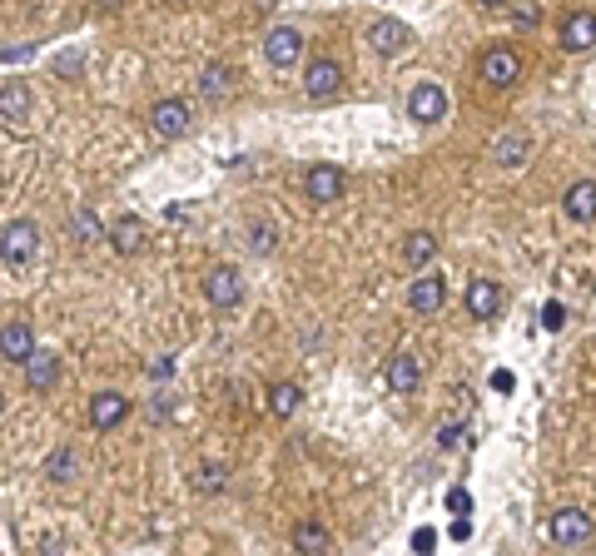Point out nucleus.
<instances>
[{
    "label": "nucleus",
    "mask_w": 596,
    "mask_h": 556,
    "mask_svg": "<svg viewBox=\"0 0 596 556\" xmlns=\"http://www.w3.org/2000/svg\"><path fill=\"white\" fill-rule=\"evenodd\" d=\"M477 75L492 85V90H512L522 80V55L512 45H492L482 60H477Z\"/></svg>",
    "instance_id": "obj_1"
},
{
    "label": "nucleus",
    "mask_w": 596,
    "mask_h": 556,
    "mask_svg": "<svg viewBox=\"0 0 596 556\" xmlns=\"http://www.w3.org/2000/svg\"><path fill=\"white\" fill-rule=\"evenodd\" d=\"M35 244H40V224H35V219H15V224L0 234V259H5L10 269H20V264L35 259Z\"/></svg>",
    "instance_id": "obj_2"
},
{
    "label": "nucleus",
    "mask_w": 596,
    "mask_h": 556,
    "mask_svg": "<svg viewBox=\"0 0 596 556\" xmlns=\"http://www.w3.org/2000/svg\"><path fill=\"white\" fill-rule=\"evenodd\" d=\"M547 527H552V542H557V547H587L592 532H596L592 512H582V507H562V512H552Z\"/></svg>",
    "instance_id": "obj_3"
},
{
    "label": "nucleus",
    "mask_w": 596,
    "mask_h": 556,
    "mask_svg": "<svg viewBox=\"0 0 596 556\" xmlns=\"http://www.w3.org/2000/svg\"><path fill=\"white\" fill-rule=\"evenodd\" d=\"M338 85H343V70H338V60H328V55L303 70V95H308V100H333Z\"/></svg>",
    "instance_id": "obj_4"
},
{
    "label": "nucleus",
    "mask_w": 596,
    "mask_h": 556,
    "mask_svg": "<svg viewBox=\"0 0 596 556\" xmlns=\"http://www.w3.org/2000/svg\"><path fill=\"white\" fill-rule=\"evenodd\" d=\"M408 115L418 120V125H438L447 115V95H443V85H433V80H423L413 95H408Z\"/></svg>",
    "instance_id": "obj_5"
},
{
    "label": "nucleus",
    "mask_w": 596,
    "mask_h": 556,
    "mask_svg": "<svg viewBox=\"0 0 596 556\" xmlns=\"http://www.w3.org/2000/svg\"><path fill=\"white\" fill-rule=\"evenodd\" d=\"M368 45H373L378 55H403V50L413 45V30H408L403 20H388V15H383V20L368 25Z\"/></svg>",
    "instance_id": "obj_6"
},
{
    "label": "nucleus",
    "mask_w": 596,
    "mask_h": 556,
    "mask_svg": "<svg viewBox=\"0 0 596 556\" xmlns=\"http://www.w3.org/2000/svg\"><path fill=\"white\" fill-rule=\"evenodd\" d=\"M303 194H308L313 204H333V199L343 194V169H338V164H313V169L303 174Z\"/></svg>",
    "instance_id": "obj_7"
},
{
    "label": "nucleus",
    "mask_w": 596,
    "mask_h": 556,
    "mask_svg": "<svg viewBox=\"0 0 596 556\" xmlns=\"http://www.w3.org/2000/svg\"><path fill=\"white\" fill-rule=\"evenodd\" d=\"M149 125H154L159 139L189 135V105H184V100H159V105L149 110Z\"/></svg>",
    "instance_id": "obj_8"
},
{
    "label": "nucleus",
    "mask_w": 596,
    "mask_h": 556,
    "mask_svg": "<svg viewBox=\"0 0 596 556\" xmlns=\"http://www.w3.org/2000/svg\"><path fill=\"white\" fill-rule=\"evenodd\" d=\"M40 348H35V333H30V323H5L0 328V358L5 363H30Z\"/></svg>",
    "instance_id": "obj_9"
},
{
    "label": "nucleus",
    "mask_w": 596,
    "mask_h": 556,
    "mask_svg": "<svg viewBox=\"0 0 596 556\" xmlns=\"http://www.w3.org/2000/svg\"><path fill=\"white\" fill-rule=\"evenodd\" d=\"M204 293H209V303L214 308H234L239 298H244V278H239V269H214V274L204 278Z\"/></svg>",
    "instance_id": "obj_10"
},
{
    "label": "nucleus",
    "mask_w": 596,
    "mask_h": 556,
    "mask_svg": "<svg viewBox=\"0 0 596 556\" xmlns=\"http://www.w3.org/2000/svg\"><path fill=\"white\" fill-rule=\"evenodd\" d=\"M264 55H269V65H298V55H303V35H298L294 25H274L269 40H264Z\"/></svg>",
    "instance_id": "obj_11"
},
{
    "label": "nucleus",
    "mask_w": 596,
    "mask_h": 556,
    "mask_svg": "<svg viewBox=\"0 0 596 556\" xmlns=\"http://www.w3.org/2000/svg\"><path fill=\"white\" fill-rule=\"evenodd\" d=\"M562 209H567L572 224H596V179H577L562 194Z\"/></svg>",
    "instance_id": "obj_12"
},
{
    "label": "nucleus",
    "mask_w": 596,
    "mask_h": 556,
    "mask_svg": "<svg viewBox=\"0 0 596 556\" xmlns=\"http://www.w3.org/2000/svg\"><path fill=\"white\" fill-rule=\"evenodd\" d=\"M527 154H532V135L527 130H507V135H497V144H492V159L502 169H522Z\"/></svg>",
    "instance_id": "obj_13"
},
{
    "label": "nucleus",
    "mask_w": 596,
    "mask_h": 556,
    "mask_svg": "<svg viewBox=\"0 0 596 556\" xmlns=\"http://www.w3.org/2000/svg\"><path fill=\"white\" fill-rule=\"evenodd\" d=\"M447 298V283L438 274H418L413 278V288H408V303H413V313H438Z\"/></svg>",
    "instance_id": "obj_14"
},
{
    "label": "nucleus",
    "mask_w": 596,
    "mask_h": 556,
    "mask_svg": "<svg viewBox=\"0 0 596 556\" xmlns=\"http://www.w3.org/2000/svg\"><path fill=\"white\" fill-rule=\"evenodd\" d=\"M562 45L577 55V50H596V15L592 10H577V15H567V25H562Z\"/></svg>",
    "instance_id": "obj_15"
},
{
    "label": "nucleus",
    "mask_w": 596,
    "mask_h": 556,
    "mask_svg": "<svg viewBox=\"0 0 596 556\" xmlns=\"http://www.w3.org/2000/svg\"><path fill=\"white\" fill-rule=\"evenodd\" d=\"M497 308H502L497 283H492V278H472V283H467V313H472V318H497Z\"/></svg>",
    "instance_id": "obj_16"
},
{
    "label": "nucleus",
    "mask_w": 596,
    "mask_h": 556,
    "mask_svg": "<svg viewBox=\"0 0 596 556\" xmlns=\"http://www.w3.org/2000/svg\"><path fill=\"white\" fill-rule=\"evenodd\" d=\"M125 417H130V398H120V393H100V398L90 403V422H95L100 432L120 427Z\"/></svg>",
    "instance_id": "obj_17"
},
{
    "label": "nucleus",
    "mask_w": 596,
    "mask_h": 556,
    "mask_svg": "<svg viewBox=\"0 0 596 556\" xmlns=\"http://www.w3.org/2000/svg\"><path fill=\"white\" fill-rule=\"evenodd\" d=\"M418 383H423V363H418L413 353L388 358V388H393V393H413Z\"/></svg>",
    "instance_id": "obj_18"
},
{
    "label": "nucleus",
    "mask_w": 596,
    "mask_h": 556,
    "mask_svg": "<svg viewBox=\"0 0 596 556\" xmlns=\"http://www.w3.org/2000/svg\"><path fill=\"white\" fill-rule=\"evenodd\" d=\"M294 552L298 556H328L333 552V537L323 522H298L294 527Z\"/></svg>",
    "instance_id": "obj_19"
},
{
    "label": "nucleus",
    "mask_w": 596,
    "mask_h": 556,
    "mask_svg": "<svg viewBox=\"0 0 596 556\" xmlns=\"http://www.w3.org/2000/svg\"><path fill=\"white\" fill-rule=\"evenodd\" d=\"M199 95H204L209 105L229 100V95H234V70H229V65H209V70L199 75Z\"/></svg>",
    "instance_id": "obj_20"
},
{
    "label": "nucleus",
    "mask_w": 596,
    "mask_h": 556,
    "mask_svg": "<svg viewBox=\"0 0 596 556\" xmlns=\"http://www.w3.org/2000/svg\"><path fill=\"white\" fill-rule=\"evenodd\" d=\"M110 244H115V254H140V244H145V224L135 219V214H125V219H115V229H110Z\"/></svg>",
    "instance_id": "obj_21"
},
{
    "label": "nucleus",
    "mask_w": 596,
    "mask_h": 556,
    "mask_svg": "<svg viewBox=\"0 0 596 556\" xmlns=\"http://www.w3.org/2000/svg\"><path fill=\"white\" fill-rule=\"evenodd\" d=\"M55 378H60V358L40 348V353L25 363V383H30L35 393H45V388H55Z\"/></svg>",
    "instance_id": "obj_22"
},
{
    "label": "nucleus",
    "mask_w": 596,
    "mask_h": 556,
    "mask_svg": "<svg viewBox=\"0 0 596 556\" xmlns=\"http://www.w3.org/2000/svg\"><path fill=\"white\" fill-rule=\"evenodd\" d=\"M30 115V90L20 85V80H10V85H0V120H10V125H20Z\"/></svg>",
    "instance_id": "obj_23"
},
{
    "label": "nucleus",
    "mask_w": 596,
    "mask_h": 556,
    "mask_svg": "<svg viewBox=\"0 0 596 556\" xmlns=\"http://www.w3.org/2000/svg\"><path fill=\"white\" fill-rule=\"evenodd\" d=\"M433 254H438V239H433V234H408V244H403L408 269H428V264H433Z\"/></svg>",
    "instance_id": "obj_24"
},
{
    "label": "nucleus",
    "mask_w": 596,
    "mask_h": 556,
    "mask_svg": "<svg viewBox=\"0 0 596 556\" xmlns=\"http://www.w3.org/2000/svg\"><path fill=\"white\" fill-rule=\"evenodd\" d=\"M298 403H303V388H298V383H274V388H269V408H274V417H294Z\"/></svg>",
    "instance_id": "obj_25"
},
{
    "label": "nucleus",
    "mask_w": 596,
    "mask_h": 556,
    "mask_svg": "<svg viewBox=\"0 0 596 556\" xmlns=\"http://www.w3.org/2000/svg\"><path fill=\"white\" fill-rule=\"evenodd\" d=\"M45 472H50L55 482H65V477L75 472V452H70V447H60V452H55V457L45 462Z\"/></svg>",
    "instance_id": "obj_26"
},
{
    "label": "nucleus",
    "mask_w": 596,
    "mask_h": 556,
    "mask_svg": "<svg viewBox=\"0 0 596 556\" xmlns=\"http://www.w3.org/2000/svg\"><path fill=\"white\" fill-rule=\"evenodd\" d=\"M224 477H229L224 467H214V462H204V467H199V492H224Z\"/></svg>",
    "instance_id": "obj_27"
},
{
    "label": "nucleus",
    "mask_w": 596,
    "mask_h": 556,
    "mask_svg": "<svg viewBox=\"0 0 596 556\" xmlns=\"http://www.w3.org/2000/svg\"><path fill=\"white\" fill-rule=\"evenodd\" d=\"M249 249H254V254H274V229H269V224H254V229H249Z\"/></svg>",
    "instance_id": "obj_28"
},
{
    "label": "nucleus",
    "mask_w": 596,
    "mask_h": 556,
    "mask_svg": "<svg viewBox=\"0 0 596 556\" xmlns=\"http://www.w3.org/2000/svg\"><path fill=\"white\" fill-rule=\"evenodd\" d=\"M562 323H567V308H562V303H547V308H542V328H547V333H557Z\"/></svg>",
    "instance_id": "obj_29"
},
{
    "label": "nucleus",
    "mask_w": 596,
    "mask_h": 556,
    "mask_svg": "<svg viewBox=\"0 0 596 556\" xmlns=\"http://www.w3.org/2000/svg\"><path fill=\"white\" fill-rule=\"evenodd\" d=\"M447 507H452L457 517H467V512H472V497H467L462 487H452V492H447Z\"/></svg>",
    "instance_id": "obj_30"
},
{
    "label": "nucleus",
    "mask_w": 596,
    "mask_h": 556,
    "mask_svg": "<svg viewBox=\"0 0 596 556\" xmlns=\"http://www.w3.org/2000/svg\"><path fill=\"white\" fill-rule=\"evenodd\" d=\"M457 442H462V427H452V422H443V427H438V447H457Z\"/></svg>",
    "instance_id": "obj_31"
},
{
    "label": "nucleus",
    "mask_w": 596,
    "mask_h": 556,
    "mask_svg": "<svg viewBox=\"0 0 596 556\" xmlns=\"http://www.w3.org/2000/svg\"><path fill=\"white\" fill-rule=\"evenodd\" d=\"M433 547H438V537H433V532L423 527V532L413 537V552H418V556H433Z\"/></svg>",
    "instance_id": "obj_32"
},
{
    "label": "nucleus",
    "mask_w": 596,
    "mask_h": 556,
    "mask_svg": "<svg viewBox=\"0 0 596 556\" xmlns=\"http://www.w3.org/2000/svg\"><path fill=\"white\" fill-rule=\"evenodd\" d=\"M55 70H60V75H75V70H80V55H65V60H55Z\"/></svg>",
    "instance_id": "obj_33"
},
{
    "label": "nucleus",
    "mask_w": 596,
    "mask_h": 556,
    "mask_svg": "<svg viewBox=\"0 0 596 556\" xmlns=\"http://www.w3.org/2000/svg\"><path fill=\"white\" fill-rule=\"evenodd\" d=\"M149 373H154V378H169V373H174V363H169V358H154V363H149Z\"/></svg>",
    "instance_id": "obj_34"
},
{
    "label": "nucleus",
    "mask_w": 596,
    "mask_h": 556,
    "mask_svg": "<svg viewBox=\"0 0 596 556\" xmlns=\"http://www.w3.org/2000/svg\"><path fill=\"white\" fill-rule=\"evenodd\" d=\"M537 20H542V15H537L532 5H522V10H517V25H537Z\"/></svg>",
    "instance_id": "obj_35"
},
{
    "label": "nucleus",
    "mask_w": 596,
    "mask_h": 556,
    "mask_svg": "<svg viewBox=\"0 0 596 556\" xmlns=\"http://www.w3.org/2000/svg\"><path fill=\"white\" fill-rule=\"evenodd\" d=\"M492 388L497 393H512V373H492Z\"/></svg>",
    "instance_id": "obj_36"
},
{
    "label": "nucleus",
    "mask_w": 596,
    "mask_h": 556,
    "mask_svg": "<svg viewBox=\"0 0 596 556\" xmlns=\"http://www.w3.org/2000/svg\"><path fill=\"white\" fill-rule=\"evenodd\" d=\"M95 5H100V10H120L125 0H95Z\"/></svg>",
    "instance_id": "obj_37"
},
{
    "label": "nucleus",
    "mask_w": 596,
    "mask_h": 556,
    "mask_svg": "<svg viewBox=\"0 0 596 556\" xmlns=\"http://www.w3.org/2000/svg\"><path fill=\"white\" fill-rule=\"evenodd\" d=\"M477 5H487V10H502V5H512V0H477Z\"/></svg>",
    "instance_id": "obj_38"
},
{
    "label": "nucleus",
    "mask_w": 596,
    "mask_h": 556,
    "mask_svg": "<svg viewBox=\"0 0 596 556\" xmlns=\"http://www.w3.org/2000/svg\"><path fill=\"white\" fill-rule=\"evenodd\" d=\"M174 5H179V0H174Z\"/></svg>",
    "instance_id": "obj_39"
}]
</instances>
